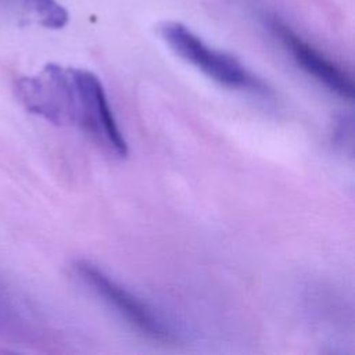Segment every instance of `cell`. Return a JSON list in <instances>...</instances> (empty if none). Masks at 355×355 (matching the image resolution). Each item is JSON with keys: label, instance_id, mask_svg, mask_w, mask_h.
<instances>
[{"label": "cell", "instance_id": "3957f363", "mask_svg": "<svg viewBox=\"0 0 355 355\" xmlns=\"http://www.w3.org/2000/svg\"><path fill=\"white\" fill-rule=\"evenodd\" d=\"M73 269L93 293L114 308L140 334L159 343H171L173 340V333L168 324L146 302L118 284L100 268L87 261H78Z\"/></svg>", "mask_w": 355, "mask_h": 355}, {"label": "cell", "instance_id": "6da1fadb", "mask_svg": "<svg viewBox=\"0 0 355 355\" xmlns=\"http://www.w3.org/2000/svg\"><path fill=\"white\" fill-rule=\"evenodd\" d=\"M158 33L166 46L182 60L196 67L216 83L240 92L268 97L269 86L236 57L208 46L190 28L176 21H165L158 25Z\"/></svg>", "mask_w": 355, "mask_h": 355}, {"label": "cell", "instance_id": "8992f818", "mask_svg": "<svg viewBox=\"0 0 355 355\" xmlns=\"http://www.w3.org/2000/svg\"><path fill=\"white\" fill-rule=\"evenodd\" d=\"M37 22L49 29H61L69 21L68 11L57 0H25Z\"/></svg>", "mask_w": 355, "mask_h": 355}, {"label": "cell", "instance_id": "7a4b0ae2", "mask_svg": "<svg viewBox=\"0 0 355 355\" xmlns=\"http://www.w3.org/2000/svg\"><path fill=\"white\" fill-rule=\"evenodd\" d=\"M15 90L29 112L54 125H76L73 68L47 64L40 72L18 79Z\"/></svg>", "mask_w": 355, "mask_h": 355}, {"label": "cell", "instance_id": "52a82bcc", "mask_svg": "<svg viewBox=\"0 0 355 355\" xmlns=\"http://www.w3.org/2000/svg\"><path fill=\"white\" fill-rule=\"evenodd\" d=\"M334 140L338 143V146H352V119L349 116L344 115L340 118L334 130Z\"/></svg>", "mask_w": 355, "mask_h": 355}, {"label": "cell", "instance_id": "277c9868", "mask_svg": "<svg viewBox=\"0 0 355 355\" xmlns=\"http://www.w3.org/2000/svg\"><path fill=\"white\" fill-rule=\"evenodd\" d=\"M76 85V125L111 154L122 158L128 143L116 123L104 87L93 72L73 68Z\"/></svg>", "mask_w": 355, "mask_h": 355}, {"label": "cell", "instance_id": "5b68a950", "mask_svg": "<svg viewBox=\"0 0 355 355\" xmlns=\"http://www.w3.org/2000/svg\"><path fill=\"white\" fill-rule=\"evenodd\" d=\"M270 29L291 54L294 61L309 76L323 85L327 90L344 100L354 98V83L351 76L320 50L298 36L290 26L273 18Z\"/></svg>", "mask_w": 355, "mask_h": 355}]
</instances>
